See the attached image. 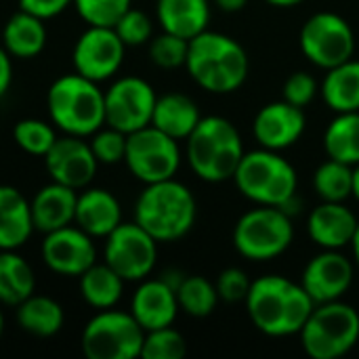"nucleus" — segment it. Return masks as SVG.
I'll return each instance as SVG.
<instances>
[{
	"instance_id": "49530a36",
	"label": "nucleus",
	"mask_w": 359,
	"mask_h": 359,
	"mask_svg": "<svg viewBox=\"0 0 359 359\" xmlns=\"http://www.w3.org/2000/svg\"><path fill=\"white\" fill-rule=\"evenodd\" d=\"M353 196L359 200V164L353 166Z\"/></svg>"
},
{
	"instance_id": "a211bd4d",
	"label": "nucleus",
	"mask_w": 359,
	"mask_h": 359,
	"mask_svg": "<svg viewBox=\"0 0 359 359\" xmlns=\"http://www.w3.org/2000/svg\"><path fill=\"white\" fill-rule=\"evenodd\" d=\"M307 118L305 109L297 107L288 101H273L261 107L252 122L255 139L265 149L282 151L292 147L305 133Z\"/></svg>"
},
{
	"instance_id": "a19ab883",
	"label": "nucleus",
	"mask_w": 359,
	"mask_h": 359,
	"mask_svg": "<svg viewBox=\"0 0 359 359\" xmlns=\"http://www.w3.org/2000/svg\"><path fill=\"white\" fill-rule=\"evenodd\" d=\"M282 95H284V101L305 109L318 95V82L307 72H294L286 78Z\"/></svg>"
},
{
	"instance_id": "c03bdc74",
	"label": "nucleus",
	"mask_w": 359,
	"mask_h": 359,
	"mask_svg": "<svg viewBox=\"0 0 359 359\" xmlns=\"http://www.w3.org/2000/svg\"><path fill=\"white\" fill-rule=\"evenodd\" d=\"M215 4L225 13H238L248 4V0H215Z\"/></svg>"
},
{
	"instance_id": "cd10ccee",
	"label": "nucleus",
	"mask_w": 359,
	"mask_h": 359,
	"mask_svg": "<svg viewBox=\"0 0 359 359\" xmlns=\"http://www.w3.org/2000/svg\"><path fill=\"white\" fill-rule=\"evenodd\" d=\"M322 97L337 114L359 111V61L349 59L337 67L326 69Z\"/></svg>"
},
{
	"instance_id": "423d86ee",
	"label": "nucleus",
	"mask_w": 359,
	"mask_h": 359,
	"mask_svg": "<svg viewBox=\"0 0 359 359\" xmlns=\"http://www.w3.org/2000/svg\"><path fill=\"white\" fill-rule=\"evenodd\" d=\"M242 196L259 206L286 208L299 187L294 166L273 149H255L242 156L238 170L231 179Z\"/></svg>"
},
{
	"instance_id": "bb28decb",
	"label": "nucleus",
	"mask_w": 359,
	"mask_h": 359,
	"mask_svg": "<svg viewBox=\"0 0 359 359\" xmlns=\"http://www.w3.org/2000/svg\"><path fill=\"white\" fill-rule=\"evenodd\" d=\"M17 324L23 332L38 337V339H50L55 337L65 322L63 307L42 294H29L25 301H21L17 307Z\"/></svg>"
},
{
	"instance_id": "5701e85b",
	"label": "nucleus",
	"mask_w": 359,
	"mask_h": 359,
	"mask_svg": "<svg viewBox=\"0 0 359 359\" xmlns=\"http://www.w3.org/2000/svg\"><path fill=\"white\" fill-rule=\"evenodd\" d=\"M34 231L32 208L13 185H0V250H17Z\"/></svg>"
},
{
	"instance_id": "0eeeda50",
	"label": "nucleus",
	"mask_w": 359,
	"mask_h": 359,
	"mask_svg": "<svg viewBox=\"0 0 359 359\" xmlns=\"http://www.w3.org/2000/svg\"><path fill=\"white\" fill-rule=\"evenodd\" d=\"M299 337L309 358H343L359 343V313L343 301L316 305Z\"/></svg>"
},
{
	"instance_id": "79ce46f5",
	"label": "nucleus",
	"mask_w": 359,
	"mask_h": 359,
	"mask_svg": "<svg viewBox=\"0 0 359 359\" xmlns=\"http://www.w3.org/2000/svg\"><path fill=\"white\" fill-rule=\"evenodd\" d=\"M69 4H74V0H19V8L27 11L40 19H53L59 13H63Z\"/></svg>"
},
{
	"instance_id": "6e6552de",
	"label": "nucleus",
	"mask_w": 359,
	"mask_h": 359,
	"mask_svg": "<svg viewBox=\"0 0 359 359\" xmlns=\"http://www.w3.org/2000/svg\"><path fill=\"white\" fill-rule=\"evenodd\" d=\"M294 240L290 215L278 206H261L242 215L233 227V246L248 261H271Z\"/></svg>"
},
{
	"instance_id": "c9c22d12",
	"label": "nucleus",
	"mask_w": 359,
	"mask_h": 359,
	"mask_svg": "<svg viewBox=\"0 0 359 359\" xmlns=\"http://www.w3.org/2000/svg\"><path fill=\"white\" fill-rule=\"evenodd\" d=\"M187 50H189V40L164 29L160 36L149 40V59L162 69L183 67L187 61Z\"/></svg>"
},
{
	"instance_id": "aec40b11",
	"label": "nucleus",
	"mask_w": 359,
	"mask_h": 359,
	"mask_svg": "<svg viewBox=\"0 0 359 359\" xmlns=\"http://www.w3.org/2000/svg\"><path fill=\"white\" fill-rule=\"evenodd\" d=\"M358 223V217L345 202H322L311 210L307 231L320 248L341 250L351 246Z\"/></svg>"
},
{
	"instance_id": "f3484780",
	"label": "nucleus",
	"mask_w": 359,
	"mask_h": 359,
	"mask_svg": "<svg viewBox=\"0 0 359 359\" xmlns=\"http://www.w3.org/2000/svg\"><path fill=\"white\" fill-rule=\"evenodd\" d=\"M353 282V265L339 250H324L313 257L305 271L301 286L309 292L316 305L341 301Z\"/></svg>"
},
{
	"instance_id": "09e8293b",
	"label": "nucleus",
	"mask_w": 359,
	"mask_h": 359,
	"mask_svg": "<svg viewBox=\"0 0 359 359\" xmlns=\"http://www.w3.org/2000/svg\"><path fill=\"white\" fill-rule=\"evenodd\" d=\"M2 332H4V316H2V309H0V339H2Z\"/></svg>"
},
{
	"instance_id": "37998d69",
	"label": "nucleus",
	"mask_w": 359,
	"mask_h": 359,
	"mask_svg": "<svg viewBox=\"0 0 359 359\" xmlns=\"http://www.w3.org/2000/svg\"><path fill=\"white\" fill-rule=\"evenodd\" d=\"M13 82V63H11V55L4 46H0V97L8 90Z\"/></svg>"
},
{
	"instance_id": "dca6fc26",
	"label": "nucleus",
	"mask_w": 359,
	"mask_h": 359,
	"mask_svg": "<svg viewBox=\"0 0 359 359\" xmlns=\"http://www.w3.org/2000/svg\"><path fill=\"white\" fill-rule=\"evenodd\" d=\"M84 137H57L53 147L44 156L46 172L53 181L67 185L72 189H84L97 175V158L90 149V143L82 141Z\"/></svg>"
},
{
	"instance_id": "ddd939ff",
	"label": "nucleus",
	"mask_w": 359,
	"mask_h": 359,
	"mask_svg": "<svg viewBox=\"0 0 359 359\" xmlns=\"http://www.w3.org/2000/svg\"><path fill=\"white\" fill-rule=\"evenodd\" d=\"M154 86L137 76H124L105 90V126L126 135L151 124L156 107Z\"/></svg>"
},
{
	"instance_id": "a878e982",
	"label": "nucleus",
	"mask_w": 359,
	"mask_h": 359,
	"mask_svg": "<svg viewBox=\"0 0 359 359\" xmlns=\"http://www.w3.org/2000/svg\"><path fill=\"white\" fill-rule=\"evenodd\" d=\"M2 46L17 59L38 57L46 46L44 19L19 8V13H15L2 29Z\"/></svg>"
},
{
	"instance_id": "a18cd8bd",
	"label": "nucleus",
	"mask_w": 359,
	"mask_h": 359,
	"mask_svg": "<svg viewBox=\"0 0 359 359\" xmlns=\"http://www.w3.org/2000/svg\"><path fill=\"white\" fill-rule=\"evenodd\" d=\"M265 2H269V4H273V6L286 8V6H297V4H301V2H305V0H265Z\"/></svg>"
},
{
	"instance_id": "4468645a",
	"label": "nucleus",
	"mask_w": 359,
	"mask_h": 359,
	"mask_svg": "<svg viewBox=\"0 0 359 359\" xmlns=\"http://www.w3.org/2000/svg\"><path fill=\"white\" fill-rule=\"evenodd\" d=\"M124 50L126 44L114 27L88 25L74 44L72 63L80 76L93 82H103L118 74L124 61Z\"/></svg>"
},
{
	"instance_id": "e433bc0d",
	"label": "nucleus",
	"mask_w": 359,
	"mask_h": 359,
	"mask_svg": "<svg viewBox=\"0 0 359 359\" xmlns=\"http://www.w3.org/2000/svg\"><path fill=\"white\" fill-rule=\"evenodd\" d=\"M74 6L84 23L114 27L116 21L133 6V0H74Z\"/></svg>"
},
{
	"instance_id": "c85d7f7f",
	"label": "nucleus",
	"mask_w": 359,
	"mask_h": 359,
	"mask_svg": "<svg viewBox=\"0 0 359 359\" xmlns=\"http://www.w3.org/2000/svg\"><path fill=\"white\" fill-rule=\"evenodd\" d=\"M124 292V280L103 261L93 263L80 276V294L93 309H111L118 305Z\"/></svg>"
},
{
	"instance_id": "f704fd0d",
	"label": "nucleus",
	"mask_w": 359,
	"mask_h": 359,
	"mask_svg": "<svg viewBox=\"0 0 359 359\" xmlns=\"http://www.w3.org/2000/svg\"><path fill=\"white\" fill-rule=\"evenodd\" d=\"M187 353V343L179 330L172 326L145 332L143 339V359H181Z\"/></svg>"
},
{
	"instance_id": "2f4dec72",
	"label": "nucleus",
	"mask_w": 359,
	"mask_h": 359,
	"mask_svg": "<svg viewBox=\"0 0 359 359\" xmlns=\"http://www.w3.org/2000/svg\"><path fill=\"white\" fill-rule=\"evenodd\" d=\"M175 292L179 309L191 318H208L221 301L217 286L208 282L204 276H185Z\"/></svg>"
},
{
	"instance_id": "c756f323",
	"label": "nucleus",
	"mask_w": 359,
	"mask_h": 359,
	"mask_svg": "<svg viewBox=\"0 0 359 359\" xmlns=\"http://www.w3.org/2000/svg\"><path fill=\"white\" fill-rule=\"evenodd\" d=\"M36 290L32 265L15 250H0V303L17 307Z\"/></svg>"
},
{
	"instance_id": "b1692460",
	"label": "nucleus",
	"mask_w": 359,
	"mask_h": 359,
	"mask_svg": "<svg viewBox=\"0 0 359 359\" xmlns=\"http://www.w3.org/2000/svg\"><path fill=\"white\" fill-rule=\"evenodd\" d=\"M202 120L196 101L183 93H166L156 99L151 126L181 141L187 139Z\"/></svg>"
},
{
	"instance_id": "20e7f679",
	"label": "nucleus",
	"mask_w": 359,
	"mask_h": 359,
	"mask_svg": "<svg viewBox=\"0 0 359 359\" xmlns=\"http://www.w3.org/2000/svg\"><path fill=\"white\" fill-rule=\"evenodd\" d=\"M185 141L189 166L206 183L233 179L238 164L246 154L238 128L223 116L202 118Z\"/></svg>"
},
{
	"instance_id": "7c9ffc66",
	"label": "nucleus",
	"mask_w": 359,
	"mask_h": 359,
	"mask_svg": "<svg viewBox=\"0 0 359 359\" xmlns=\"http://www.w3.org/2000/svg\"><path fill=\"white\" fill-rule=\"evenodd\" d=\"M324 149L332 160L359 164V111L337 114L324 133Z\"/></svg>"
},
{
	"instance_id": "473e14b6",
	"label": "nucleus",
	"mask_w": 359,
	"mask_h": 359,
	"mask_svg": "<svg viewBox=\"0 0 359 359\" xmlns=\"http://www.w3.org/2000/svg\"><path fill=\"white\" fill-rule=\"evenodd\" d=\"M313 187L322 202H345L353 196V166L328 158L313 175Z\"/></svg>"
},
{
	"instance_id": "7ed1b4c3",
	"label": "nucleus",
	"mask_w": 359,
	"mask_h": 359,
	"mask_svg": "<svg viewBox=\"0 0 359 359\" xmlns=\"http://www.w3.org/2000/svg\"><path fill=\"white\" fill-rule=\"evenodd\" d=\"M196 215L194 194L175 179L145 185L135 204V223L158 242H175L187 236L196 223Z\"/></svg>"
},
{
	"instance_id": "f8f14e48",
	"label": "nucleus",
	"mask_w": 359,
	"mask_h": 359,
	"mask_svg": "<svg viewBox=\"0 0 359 359\" xmlns=\"http://www.w3.org/2000/svg\"><path fill=\"white\" fill-rule=\"evenodd\" d=\"M103 259L124 282H141L156 267L158 240L135 221L120 223L105 238Z\"/></svg>"
},
{
	"instance_id": "f257e3e1",
	"label": "nucleus",
	"mask_w": 359,
	"mask_h": 359,
	"mask_svg": "<svg viewBox=\"0 0 359 359\" xmlns=\"http://www.w3.org/2000/svg\"><path fill=\"white\" fill-rule=\"evenodd\" d=\"M246 309L257 326L267 337L299 334L316 309L309 292L284 276H263L250 284Z\"/></svg>"
},
{
	"instance_id": "4be33fe9",
	"label": "nucleus",
	"mask_w": 359,
	"mask_h": 359,
	"mask_svg": "<svg viewBox=\"0 0 359 359\" xmlns=\"http://www.w3.org/2000/svg\"><path fill=\"white\" fill-rule=\"evenodd\" d=\"M76 202L78 194L67 185L50 181L48 185L40 187L29 202L34 229L50 233L55 229L72 225L76 217Z\"/></svg>"
},
{
	"instance_id": "39448f33",
	"label": "nucleus",
	"mask_w": 359,
	"mask_h": 359,
	"mask_svg": "<svg viewBox=\"0 0 359 359\" xmlns=\"http://www.w3.org/2000/svg\"><path fill=\"white\" fill-rule=\"evenodd\" d=\"M78 72L59 76L46 95L48 116L65 135L90 137L105 126V93Z\"/></svg>"
},
{
	"instance_id": "6ab92c4d",
	"label": "nucleus",
	"mask_w": 359,
	"mask_h": 359,
	"mask_svg": "<svg viewBox=\"0 0 359 359\" xmlns=\"http://www.w3.org/2000/svg\"><path fill=\"white\" fill-rule=\"evenodd\" d=\"M177 292L162 278L141 280V286L133 294L130 313L145 332L172 326L179 313Z\"/></svg>"
},
{
	"instance_id": "f03ea898",
	"label": "nucleus",
	"mask_w": 359,
	"mask_h": 359,
	"mask_svg": "<svg viewBox=\"0 0 359 359\" xmlns=\"http://www.w3.org/2000/svg\"><path fill=\"white\" fill-rule=\"evenodd\" d=\"M185 67L194 82L208 93L227 95L248 78V55L244 46L221 32L204 29L189 40Z\"/></svg>"
},
{
	"instance_id": "4c0bfd02",
	"label": "nucleus",
	"mask_w": 359,
	"mask_h": 359,
	"mask_svg": "<svg viewBox=\"0 0 359 359\" xmlns=\"http://www.w3.org/2000/svg\"><path fill=\"white\" fill-rule=\"evenodd\" d=\"M126 141H128L126 133L114 126H107V128L101 126L97 133L90 135V149L99 164H118V162H124Z\"/></svg>"
},
{
	"instance_id": "9d476101",
	"label": "nucleus",
	"mask_w": 359,
	"mask_h": 359,
	"mask_svg": "<svg viewBox=\"0 0 359 359\" xmlns=\"http://www.w3.org/2000/svg\"><path fill=\"white\" fill-rule=\"evenodd\" d=\"M124 164L145 185L175 179L181 166L179 141L151 124L139 128L128 135Z\"/></svg>"
},
{
	"instance_id": "de8ad7c7",
	"label": "nucleus",
	"mask_w": 359,
	"mask_h": 359,
	"mask_svg": "<svg viewBox=\"0 0 359 359\" xmlns=\"http://www.w3.org/2000/svg\"><path fill=\"white\" fill-rule=\"evenodd\" d=\"M351 246H353L355 263H358V267H359V223H358V229H355V236H353V242H351Z\"/></svg>"
},
{
	"instance_id": "1a4fd4ad",
	"label": "nucleus",
	"mask_w": 359,
	"mask_h": 359,
	"mask_svg": "<svg viewBox=\"0 0 359 359\" xmlns=\"http://www.w3.org/2000/svg\"><path fill=\"white\" fill-rule=\"evenodd\" d=\"M145 330L128 311L101 309L82 330V351L88 359L141 358Z\"/></svg>"
},
{
	"instance_id": "72a5a7b5",
	"label": "nucleus",
	"mask_w": 359,
	"mask_h": 359,
	"mask_svg": "<svg viewBox=\"0 0 359 359\" xmlns=\"http://www.w3.org/2000/svg\"><path fill=\"white\" fill-rule=\"evenodd\" d=\"M13 137L15 143L32 156H40L44 158L46 151L53 147V143L57 141V135L53 130V126L44 120L38 118H25L19 120L13 128Z\"/></svg>"
},
{
	"instance_id": "412c9836",
	"label": "nucleus",
	"mask_w": 359,
	"mask_h": 359,
	"mask_svg": "<svg viewBox=\"0 0 359 359\" xmlns=\"http://www.w3.org/2000/svg\"><path fill=\"white\" fill-rule=\"evenodd\" d=\"M74 223L90 238H107L122 223V206L111 191L84 187L78 194Z\"/></svg>"
},
{
	"instance_id": "ea45409f",
	"label": "nucleus",
	"mask_w": 359,
	"mask_h": 359,
	"mask_svg": "<svg viewBox=\"0 0 359 359\" xmlns=\"http://www.w3.org/2000/svg\"><path fill=\"white\" fill-rule=\"evenodd\" d=\"M250 280L248 276L238 269V267H229L225 271L219 273V280H217V292H219V299L225 301V303H242L246 301L248 292H250Z\"/></svg>"
},
{
	"instance_id": "2eb2a0df",
	"label": "nucleus",
	"mask_w": 359,
	"mask_h": 359,
	"mask_svg": "<svg viewBox=\"0 0 359 359\" xmlns=\"http://www.w3.org/2000/svg\"><path fill=\"white\" fill-rule=\"evenodd\" d=\"M40 255L50 271L69 278H80L93 263H97V246L78 225L44 233Z\"/></svg>"
},
{
	"instance_id": "9b49d317",
	"label": "nucleus",
	"mask_w": 359,
	"mask_h": 359,
	"mask_svg": "<svg viewBox=\"0 0 359 359\" xmlns=\"http://www.w3.org/2000/svg\"><path fill=\"white\" fill-rule=\"evenodd\" d=\"M299 44L303 55L313 65L330 69L353 59L355 34L345 17L322 11L305 21L301 27Z\"/></svg>"
},
{
	"instance_id": "393cba45",
	"label": "nucleus",
	"mask_w": 359,
	"mask_h": 359,
	"mask_svg": "<svg viewBox=\"0 0 359 359\" xmlns=\"http://www.w3.org/2000/svg\"><path fill=\"white\" fill-rule=\"evenodd\" d=\"M156 15L164 32L191 40L208 27L210 6L208 0H158Z\"/></svg>"
},
{
	"instance_id": "58836bf2",
	"label": "nucleus",
	"mask_w": 359,
	"mask_h": 359,
	"mask_svg": "<svg viewBox=\"0 0 359 359\" xmlns=\"http://www.w3.org/2000/svg\"><path fill=\"white\" fill-rule=\"evenodd\" d=\"M114 29L126 46H141L154 38L151 19L143 11L133 8V6L116 21Z\"/></svg>"
}]
</instances>
